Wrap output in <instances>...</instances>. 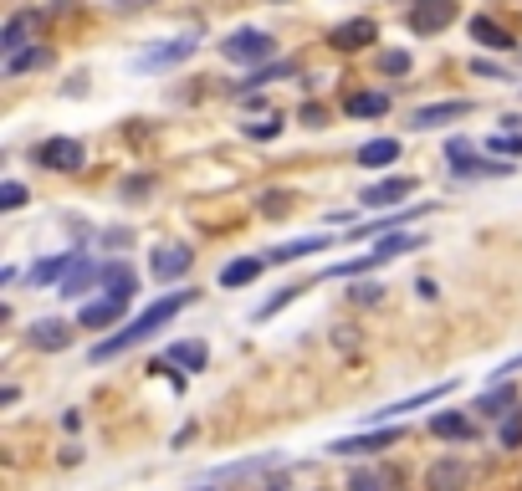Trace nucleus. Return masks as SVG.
<instances>
[{"instance_id":"1","label":"nucleus","mask_w":522,"mask_h":491,"mask_svg":"<svg viewBox=\"0 0 522 491\" xmlns=\"http://www.w3.org/2000/svg\"><path fill=\"white\" fill-rule=\"evenodd\" d=\"M195 302V292H174V297H159V302H149L144 312H139V318L134 323H128V328H118L113 338H103L98 348H93V364H108V359H118V353H128V348H139L144 338H154L164 323H174V318H180V312Z\"/></svg>"},{"instance_id":"2","label":"nucleus","mask_w":522,"mask_h":491,"mask_svg":"<svg viewBox=\"0 0 522 491\" xmlns=\"http://www.w3.org/2000/svg\"><path fill=\"white\" fill-rule=\"evenodd\" d=\"M446 169L456 174V180H502V174H512L517 164H502V159H492V154H476L466 139H451L446 144Z\"/></svg>"},{"instance_id":"3","label":"nucleus","mask_w":522,"mask_h":491,"mask_svg":"<svg viewBox=\"0 0 522 491\" xmlns=\"http://www.w3.org/2000/svg\"><path fill=\"white\" fill-rule=\"evenodd\" d=\"M221 57L226 62H246V67H267V62H277V41L267 31H256V26H241V31H231L221 41Z\"/></svg>"},{"instance_id":"4","label":"nucleus","mask_w":522,"mask_h":491,"mask_svg":"<svg viewBox=\"0 0 522 491\" xmlns=\"http://www.w3.org/2000/svg\"><path fill=\"white\" fill-rule=\"evenodd\" d=\"M456 16H461L456 0H415L405 26H410V36H435V31H446Z\"/></svg>"},{"instance_id":"5","label":"nucleus","mask_w":522,"mask_h":491,"mask_svg":"<svg viewBox=\"0 0 522 491\" xmlns=\"http://www.w3.org/2000/svg\"><path fill=\"white\" fill-rule=\"evenodd\" d=\"M41 169H57V174H72V169H82L87 164V149H82V139H47V144H36V154H31Z\"/></svg>"},{"instance_id":"6","label":"nucleus","mask_w":522,"mask_h":491,"mask_svg":"<svg viewBox=\"0 0 522 491\" xmlns=\"http://www.w3.org/2000/svg\"><path fill=\"white\" fill-rule=\"evenodd\" d=\"M400 440H405V430L379 425V430H364V435H343V440H333L328 451H333V456H374V451H384V445H400Z\"/></svg>"},{"instance_id":"7","label":"nucleus","mask_w":522,"mask_h":491,"mask_svg":"<svg viewBox=\"0 0 522 491\" xmlns=\"http://www.w3.org/2000/svg\"><path fill=\"white\" fill-rule=\"evenodd\" d=\"M451 394V384H430V389H420V394H410V399H395V405H384V410H369V430H379V425H389V420H400V415H410V410H420V405H435V399H446Z\"/></svg>"},{"instance_id":"8","label":"nucleus","mask_w":522,"mask_h":491,"mask_svg":"<svg viewBox=\"0 0 522 491\" xmlns=\"http://www.w3.org/2000/svg\"><path fill=\"white\" fill-rule=\"evenodd\" d=\"M471 486V466L461 456H441L425 471V491H466Z\"/></svg>"},{"instance_id":"9","label":"nucleus","mask_w":522,"mask_h":491,"mask_svg":"<svg viewBox=\"0 0 522 491\" xmlns=\"http://www.w3.org/2000/svg\"><path fill=\"white\" fill-rule=\"evenodd\" d=\"M190 266H195V251L190 246H154V256H149L154 282H180Z\"/></svg>"},{"instance_id":"10","label":"nucleus","mask_w":522,"mask_h":491,"mask_svg":"<svg viewBox=\"0 0 522 491\" xmlns=\"http://www.w3.org/2000/svg\"><path fill=\"white\" fill-rule=\"evenodd\" d=\"M369 41H379V26H374L369 16L338 21V26L328 31V47H333V52H359V47H369Z\"/></svg>"},{"instance_id":"11","label":"nucleus","mask_w":522,"mask_h":491,"mask_svg":"<svg viewBox=\"0 0 522 491\" xmlns=\"http://www.w3.org/2000/svg\"><path fill=\"white\" fill-rule=\"evenodd\" d=\"M195 47H200L195 36H174V41H164V47H149V52L139 57V67H144V72H159V67H180V62H190V57H195Z\"/></svg>"},{"instance_id":"12","label":"nucleus","mask_w":522,"mask_h":491,"mask_svg":"<svg viewBox=\"0 0 522 491\" xmlns=\"http://www.w3.org/2000/svg\"><path fill=\"white\" fill-rule=\"evenodd\" d=\"M415 195V174H389V180H379V185H369L364 190V210H384V205H395V200H410Z\"/></svg>"},{"instance_id":"13","label":"nucleus","mask_w":522,"mask_h":491,"mask_svg":"<svg viewBox=\"0 0 522 491\" xmlns=\"http://www.w3.org/2000/svg\"><path fill=\"white\" fill-rule=\"evenodd\" d=\"M36 26H41V11H16L6 26H0V52H6V57L26 52V41H31Z\"/></svg>"},{"instance_id":"14","label":"nucleus","mask_w":522,"mask_h":491,"mask_svg":"<svg viewBox=\"0 0 522 491\" xmlns=\"http://www.w3.org/2000/svg\"><path fill=\"white\" fill-rule=\"evenodd\" d=\"M471 113V103L466 98H446V103H430V108H415L410 113V128H441V123H456V118H466Z\"/></svg>"},{"instance_id":"15","label":"nucleus","mask_w":522,"mask_h":491,"mask_svg":"<svg viewBox=\"0 0 522 491\" xmlns=\"http://www.w3.org/2000/svg\"><path fill=\"white\" fill-rule=\"evenodd\" d=\"M82 261V251H62V256H47V261H36L31 266V287H62L67 272Z\"/></svg>"},{"instance_id":"16","label":"nucleus","mask_w":522,"mask_h":491,"mask_svg":"<svg viewBox=\"0 0 522 491\" xmlns=\"http://www.w3.org/2000/svg\"><path fill=\"white\" fill-rule=\"evenodd\" d=\"M72 323H62V318H41V323H31V343L41 348V353H62V348H72Z\"/></svg>"},{"instance_id":"17","label":"nucleus","mask_w":522,"mask_h":491,"mask_svg":"<svg viewBox=\"0 0 522 491\" xmlns=\"http://www.w3.org/2000/svg\"><path fill=\"white\" fill-rule=\"evenodd\" d=\"M98 282H103V266H93V261H77V266H72V272H67V282H62L57 292H62L67 302H77L82 292H93Z\"/></svg>"},{"instance_id":"18","label":"nucleus","mask_w":522,"mask_h":491,"mask_svg":"<svg viewBox=\"0 0 522 491\" xmlns=\"http://www.w3.org/2000/svg\"><path fill=\"white\" fill-rule=\"evenodd\" d=\"M507 405H517V389H512V384L502 379V384H492V389H487L482 399H476V405H471V410H476V415H482V420H497V415H512Z\"/></svg>"},{"instance_id":"19","label":"nucleus","mask_w":522,"mask_h":491,"mask_svg":"<svg viewBox=\"0 0 522 491\" xmlns=\"http://www.w3.org/2000/svg\"><path fill=\"white\" fill-rule=\"evenodd\" d=\"M123 307H128V302H118V297H98V302H87V307H82V318H77V328H108V323H118V318H123Z\"/></svg>"},{"instance_id":"20","label":"nucleus","mask_w":522,"mask_h":491,"mask_svg":"<svg viewBox=\"0 0 522 491\" xmlns=\"http://www.w3.org/2000/svg\"><path fill=\"white\" fill-rule=\"evenodd\" d=\"M471 36L482 41V47H492V52H512V47H517L512 31H507V26H497L492 16H471Z\"/></svg>"},{"instance_id":"21","label":"nucleus","mask_w":522,"mask_h":491,"mask_svg":"<svg viewBox=\"0 0 522 491\" xmlns=\"http://www.w3.org/2000/svg\"><path fill=\"white\" fill-rule=\"evenodd\" d=\"M134 287H139V277L128 272L123 261H113V266H103V297H118V302H134Z\"/></svg>"},{"instance_id":"22","label":"nucleus","mask_w":522,"mask_h":491,"mask_svg":"<svg viewBox=\"0 0 522 491\" xmlns=\"http://www.w3.org/2000/svg\"><path fill=\"white\" fill-rule=\"evenodd\" d=\"M164 359H169V364H180V369H190V374H200V369L210 364V348L185 338V343H169V348H164Z\"/></svg>"},{"instance_id":"23","label":"nucleus","mask_w":522,"mask_h":491,"mask_svg":"<svg viewBox=\"0 0 522 491\" xmlns=\"http://www.w3.org/2000/svg\"><path fill=\"white\" fill-rule=\"evenodd\" d=\"M328 246H333L328 236H302V241L272 246V251H267V261H302V256H318V251H328Z\"/></svg>"},{"instance_id":"24","label":"nucleus","mask_w":522,"mask_h":491,"mask_svg":"<svg viewBox=\"0 0 522 491\" xmlns=\"http://www.w3.org/2000/svg\"><path fill=\"white\" fill-rule=\"evenodd\" d=\"M261 266H267V261H256V256H236V261L226 266V272H221V287H226V292H236V287H251V282L261 277Z\"/></svg>"},{"instance_id":"25","label":"nucleus","mask_w":522,"mask_h":491,"mask_svg":"<svg viewBox=\"0 0 522 491\" xmlns=\"http://www.w3.org/2000/svg\"><path fill=\"white\" fill-rule=\"evenodd\" d=\"M435 205H410V210H395V215H379V220H369V226H359V236H379V231H389L395 236L405 220H420V215H430Z\"/></svg>"},{"instance_id":"26","label":"nucleus","mask_w":522,"mask_h":491,"mask_svg":"<svg viewBox=\"0 0 522 491\" xmlns=\"http://www.w3.org/2000/svg\"><path fill=\"white\" fill-rule=\"evenodd\" d=\"M395 159H400V139H369L359 149V164L364 169H384V164H395Z\"/></svg>"},{"instance_id":"27","label":"nucleus","mask_w":522,"mask_h":491,"mask_svg":"<svg viewBox=\"0 0 522 491\" xmlns=\"http://www.w3.org/2000/svg\"><path fill=\"white\" fill-rule=\"evenodd\" d=\"M343 113L348 118H384L389 113V93H354L343 103Z\"/></svg>"},{"instance_id":"28","label":"nucleus","mask_w":522,"mask_h":491,"mask_svg":"<svg viewBox=\"0 0 522 491\" xmlns=\"http://www.w3.org/2000/svg\"><path fill=\"white\" fill-rule=\"evenodd\" d=\"M430 430L441 435V440H471V435H476V430H471V420H466L461 410H441V415L430 420Z\"/></svg>"},{"instance_id":"29","label":"nucleus","mask_w":522,"mask_h":491,"mask_svg":"<svg viewBox=\"0 0 522 491\" xmlns=\"http://www.w3.org/2000/svg\"><path fill=\"white\" fill-rule=\"evenodd\" d=\"M47 62H52V52H47V47H26V52L6 57V77H21V72H31V67H47Z\"/></svg>"},{"instance_id":"30","label":"nucleus","mask_w":522,"mask_h":491,"mask_svg":"<svg viewBox=\"0 0 522 491\" xmlns=\"http://www.w3.org/2000/svg\"><path fill=\"white\" fill-rule=\"evenodd\" d=\"M297 72V62H267V67H256L246 82H241V93H256V87H267L272 77H292Z\"/></svg>"},{"instance_id":"31","label":"nucleus","mask_w":522,"mask_h":491,"mask_svg":"<svg viewBox=\"0 0 522 491\" xmlns=\"http://www.w3.org/2000/svg\"><path fill=\"white\" fill-rule=\"evenodd\" d=\"M487 154L497 159V154H522V133H492L487 139Z\"/></svg>"},{"instance_id":"32","label":"nucleus","mask_w":522,"mask_h":491,"mask_svg":"<svg viewBox=\"0 0 522 491\" xmlns=\"http://www.w3.org/2000/svg\"><path fill=\"white\" fill-rule=\"evenodd\" d=\"M379 72L384 77H405L410 72V52H379Z\"/></svg>"},{"instance_id":"33","label":"nucleus","mask_w":522,"mask_h":491,"mask_svg":"<svg viewBox=\"0 0 522 491\" xmlns=\"http://www.w3.org/2000/svg\"><path fill=\"white\" fill-rule=\"evenodd\" d=\"M277 133H282V118H256V123H246V139H261V144L277 139Z\"/></svg>"},{"instance_id":"34","label":"nucleus","mask_w":522,"mask_h":491,"mask_svg":"<svg viewBox=\"0 0 522 491\" xmlns=\"http://www.w3.org/2000/svg\"><path fill=\"white\" fill-rule=\"evenodd\" d=\"M21 205H26V185L6 180V185H0V210H21Z\"/></svg>"},{"instance_id":"35","label":"nucleus","mask_w":522,"mask_h":491,"mask_svg":"<svg viewBox=\"0 0 522 491\" xmlns=\"http://www.w3.org/2000/svg\"><path fill=\"white\" fill-rule=\"evenodd\" d=\"M302 287H308V282H302ZM302 287H282L277 297H267V302H261V312H256V318H272V312H282V307H287V302H292Z\"/></svg>"},{"instance_id":"36","label":"nucleus","mask_w":522,"mask_h":491,"mask_svg":"<svg viewBox=\"0 0 522 491\" xmlns=\"http://www.w3.org/2000/svg\"><path fill=\"white\" fill-rule=\"evenodd\" d=\"M502 445H507V451H517V445H522V410H512L502 420Z\"/></svg>"},{"instance_id":"37","label":"nucleus","mask_w":522,"mask_h":491,"mask_svg":"<svg viewBox=\"0 0 522 491\" xmlns=\"http://www.w3.org/2000/svg\"><path fill=\"white\" fill-rule=\"evenodd\" d=\"M348 491H384V476L379 471H354L348 476Z\"/></svg>"},{"instance_id":"38","label":"nucleus","mask_w":522,"mask_h":491,"mask_svg":"<svg viewBox=\"0 0 522 491\" xmlns=\"http://www.w3.org/2000/svg\"><path fill=\"white\" fill-rule=\"evenodd\" d=\"M261 210H267V215H282V210H292V205H287V195L272 190V195H261Z\"/></svg>"},{"instance_id":"39","label":"nucleus","mask_w":522,"mask_h":491,"mask_svg":"<svg viewBox=\"0 0 522 491\" xmlns=\"http://www.w3.org/2000/svg\"><path fill=\"white\" fill-rule=\"evenodd\" d=\"M144 190H149V174H139V180H128V185H123V200H139Z\"/></svg>"},{"instance_id":"40","label":"nucleus","mask_w":522,"mask_h":491,"mask_svg":"<svg viewBox=\"0 0 522 491\" xmlns=\"http://www.w3.org/2000/svg\"><path fill=\"white\" fill-rule=\"evenodd\" d=\"M348 297H354V302H379V297H384V292H379V287H369V282H364V287H354V292H348Z\"/></svg>"},{"instance_id":"41","label":"nucleus","mask_w":522,"mask_h":491,"mask_svg":"<svg viewBox=\"0 0 522 491\" xmlns=\"http://www.w3.org/2000/svg\"><path fill=\"white\" fill-rule=\"evenodd\" d=\"M297 118H302V123H308V128H318V123H323V108H318V103H308V108H302Z\"/></svg>"},{"instance_id":"42","label":"nucleus","mask_w":522,"mask_h":491,"mask_svg":"<svg viewBox=\"0 0 522 491\" xmlns=\"http://www.w3.org/2000/svg\"><path fill=\"white\" fill-rule=\"evenodd\" d=\"M471 72H476V77H502V72H497L487 57H476V62H471Z\"/></svg>"},{"instance_id":"43","label":"nucleus","mask_w":522,"mask_h":491,"mask_svg":"<svg viewBox=\"0 0 522 491\" xmlns=\"http://www.w3.org/2000/svg\"><path fill=\"white\" fill-rule=\"evenodd\" d=\"M517 369H522V353H517V359H507V364H502V369H497V384H502V379H512V374H517Z\"/></svg>"}]
</instances>
